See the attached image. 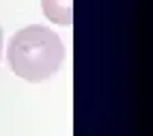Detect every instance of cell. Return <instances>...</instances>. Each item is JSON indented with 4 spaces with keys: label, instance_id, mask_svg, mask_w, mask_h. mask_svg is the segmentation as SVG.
<instances>
[{
    "label": "cell",
    "instance_id": "cell-1",
    "mask_svg": "<svg viewBox=\"0 0 153 136\" xmlns=\"http://www.w3.org/2000/svg\"><path fill=\"white\" fill-rule=\"evenodd\" d=\"M65 61L60 37L41 24H30L11 37L9 65L13 74L28 82H41L54 76Z\"/></svg>",
    "mask_w": 153,
    "mask_h": 136
},
{
    "label": "cell",
    "instance_id": "cell-3",
    "mask_svg": "<svg viewBox=\"0 0 153 136\" xmlns=\"http://www.w3.org/2000/svg\"><path fill=\"white\" fill-rule=\"evenodd\" d=\"M0 52H2V28H0Z\"/></svg>",
    "mask_w": 153,
    "mask_h": 136
},
{
    "label": "cell",
    "instance_id": "cell-2",
    "mask_svg": "<svg viewBox=\"0 0 153 136\" xmlns=\"http://www.w3.org/2000/svg\"><path fill=\"white\" fill-rule=\"evenodd\" d=\"M74 0H41V9L45 17L54 24L69 26L74 22V9H71Z\"/></svg>",
    "mask_w": 153,
    "mask_h": 136
}]
</instances>
